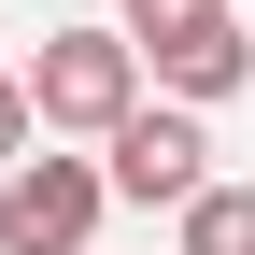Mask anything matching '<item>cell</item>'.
I'll return each mask as SVG.
<instances>
[{"label": "cell", "mask_w": 255, "mask_h": 255, "mask_svg": "<svg viewBox=\"0 0 255 255\" xmlns=\"http://www.w3.org/2000/svg\"><path fill=\"white\" fill-rule=\"evenodd\" d=\"M28 128H71V142H100V128L142 100V43H128V28H57L43 57H28Z\"/></svg>", "instance_id": "6da1fadb"}, {"label": "cell", "mask_w": 255, "mask_h": 255, "mask_svg": "<svg viewBox=\"0 0 255 255\" xmlns=\"http://www.w3.org/2000/svg\"><path fill=\"white\" fill-rule=\"evenodd\" d=\"M100 213H114L100 156H14L0 170V255H85Z\"/></svg>", "instance_id": "7a4b0ae2"}, {"label": "cell", "mask_w": 255, "mask_h": 255, "mask_svg": "<svg viewBox=\"0 0 255 255\" xmlns=\"http://www.w3.org/2000/svg\"><path fill=\"white\" fill-rule=\"evenodd\" d=\"M100 142H114V156H100V184H114V199H142V213H156V199H199V184H213V170H199L213 142H199V114H184V100H156V114L128 100Z\"/></svg>", "instance_id": "3957f363"}, {"label": "cell", "mask_w": 255, "mask_h": 255, "mask_svg": "<svg viewBox=\"0 0 255 255\" xmlns=\"http://www.w3.org/2000/svg\"><path fill=\"white\" fill-rule=\"evenodd\" d=\"M142 57H156V85H170L184 114H199V100H241V85H255V43H241V14H199L184 43H142Z\"/></svg>", "instance_id": "277c9868"}, {"label": "cell", "mask_w": 255, "mask_h": 255, "mask_svg": "<svg viewBox=\"0 0 255 255\" xmlns=\"http://www.w3.org/2000/svg\"><path fill=\"white\" fill-rule=\"evenodd\" d=\"M184 213V255H255V199L241 184H199V199H170Z\"/></svg>", "instance_id": "5b68a950"}, {"label": "cell", "mask_w": 255, "mask_h": 255, "mask_svg": "<svg viewBox=\"0 0 255 255\" xmlns=\"http://www.w3.org/2000/svg\"><path fill=\"white\" fill-rule=\"evenodd\" d=\"M199 14H227V0H128L114 28H128V43H184V28H199Z\"/></svg>", "instance_id": "8992f818"}, {"label": "cell", "mask_w": 255, "mask_h": 255, "mask_svg": "<svg viewBox=\"0 0 255 255\" xmlns=\"http://www.w3.org/2000/svg\"><path fill=\"white\" fill-rule=\"evenodd\" d=\"M14 142H28V85L0 71V170H14Z\"/></svg>", "instance_id": "52a82bcc"}]
</instances>
